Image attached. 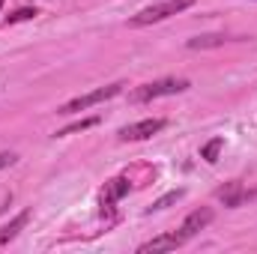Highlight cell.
Instances as JSON below:
<instances>
[{
    "label": "cell",
    "instance_id": "obj_1",
    "mask_svg": "<svg viewBox=\"0 0 257 254\" xmlns=\"http://www.w3.org/2000/svg\"><path fill=\"white\" fill-rule=\"evenodd\" d=\"M189 90V81L186 78H159V81H150V84H141L132 90V102L135 105H144V102H153V99H162V96H177Z\"/></svg>",
    "mask_w": 257,
    "mask_h": 254
},
{
    "label": "cell",
    "instance_id": "obj_2",
    "mask_svg": "<svg viewBox=\"0 0 257 254\" xmlns=\"http://www.w3.org/2000/svg\"><path fill=\"white\" fill-rule=\"evenodd\" d=\"M194 0H162V3H156V6H147V9H141L138 15H132V27H147V24H156V21H165V18H171V15H180L183 9H189Z\"/></svg>",
    "mask_w": 257,
    "mask_h": 254
},
{
    "label": "cell",
    "instance_id": "obj_3",
    "mask_svg": "<svg viewBox=\"0 0 257 254\" xmlns=\"http://www.w3.org/2000/svg\"><path fill=\"white\" fill-rule=\"evenodd\" d=\"M123 81H117V84H108V87H99V90H93V93H84V96H78V99H72V102H66L63 108H57V114H81V111H87V108H93V105H99V102H108V99H114V96H120L123 93Z\"/></svg>",
    "mask_w": 257,
    "mask_h": 254
},
{
    "label": "cell",
    "instance_id": "obj_4",
    "mask_svg": "<svg viewBox=\"0 0 257 254\" xmlns=\"http://www.w3.org/2000/svg\"><path fill=\"white\" fill-rule=\"evenodd\" d=\"M165 126H168V120H162V117H150V120H141V123L123 126L120 129V141H147V138L159 135Z\"/></svg>",
    "mask_w": 257,
    "mask_h": 254
},
{
    "label": "cell",
    "instance_id": "obj_5",
    "mask_svg": "<svg viewBox=\"0 0 257 254\" xmlns=\"http://www.w3.org/2000/svg\"><path fill=\"white\" fill-rule=\"evenodd\" d=\"M215 194H218V200H221L224 206H230V209H236V206H242L245 200L254 197V191H248L242 183H236V180H233V183H224Z\"/></svg>",
    "mask_w": 257,
    "mask_h": 254
},
{
    "label": "cell",
    "instance_id": "obj_6",
    "mask_svg": "<svg viewBox=\"0 0 257 254\" xmlns=\"http://www.w3.org/2000/svg\"><path fill=\"white\" fill-rule=\"evenodd\" d=\"M209 221H212V209H209V206H200V209H194L192 215L183 221V227H180V236H183V239H192V236H197V233H200V230H203Z\"/></svg>",
    "mask_w": 257,
    "mask_h": 254
},
{
    "label": "cell",
    "instance_id": "obj_7",
    "mask_svg": "<svg viewBox=\"0 0 257 254\" xmlns=\"http://www.w3.org/2000/svg\"><path fill=\"white\" fill-rule=\"evenodd\" d=\"M186 239L180 236V233H165V236H156V239H150V242H144L138 251L141 254H156V251H174V248H180Z\"/></svg>",
    "mask_w": 257,
    "mask_h": 254
},
{
    "label": "cell",
    "instance_id": "obj_8",
    "mask_svg": "<svg viewBox=\"0 0 257 254\" xmlns=\"http://www.w3.org/2000/svg\"><path fill=\"white\" fill-rule=\"evenodd\" d=\"M27 221H30V209L18 212L9 224H3V227H0V248H6V245H9V242H12V239L24 230V227H27Z\"/></svg>",
    "mask_w": 257,
    "mask_h": 254
},
{
    "label": "cell",
    "instance_id": "obj_9",
    "mask_svg": "<svg viewBox=\"0 0 257 254\" xmlns=\"http://www.w3.org/2000/svg\"><path fill=\"white\" fill-rule=\"evenodd\" d=\"M128 189H132V186H128L126 177H114V180L105 186V191H102V206H114L123 194H128Z\"/></svg>",
    "mask_w": 257,
    "mask_h": 254
},
{
    "label": "cell",
    "instance_id": "obj_10",
    "mask_svg": "<svg viewBox=\"0 0 257 254\" xmlns=\"http://www.w3.org/2000/svg\"><path fill=\"white\" fill-rule=\"evenodd\" d=\"M224 42H230V36H224V33H209V36H194L186 45H189L192 51H203V48H218V45H224Z\"/></svg>",
    "mask_w": 257,
    "mask_h": 254
},
{
    "label": "cell",
    "instance_id": "obj_11",
    "mask_svg": "<svg viewBox=\"0 0 257 254\" xmlns=\"http://www.w3.org/2000/svg\"><path fill=\"white\" fill-rule=\"evenodd\" d=\"M221 147H224V138H212V141H206L203 147H200V159L203 162H218V153H221Z\"/></svg>",
    "mask_w": 257,
    "mask_h": 254
},
{
    "label": "cell",
    "instance_id": "obj_12",
    "mask_svg": "<svg viewBox=\"0 0 257 254\" xmlns=\"http://www.w3.org/2000/svg\"><path fill=\"white\" fill-rule=\"evenodd\" d=\"M99 123V117H87V120H78V123H72V126H66V129H60L54 138H66V135H78V132H84V129H93Z\"/></svg>",
    "mask_w": 257,
    "mask_h": 254
},
{
    "label": "cell",
    "instance_id": "obj_13",
    "mask_svg": "<svg viewBox=\"0 0 257 254\" xmlns=\"http://www.w3.org/2000/svg\"><path fill=\"white\" fill-rule=\"evenodd\" d=\"M183 194H186L183 189H177V191H168V194H165V197H159V200H156V203H153V206H150L147 212H159V209H168L171 203H177V200H183Z\"/></svg>",
    "mask_w": 257,
    "mask_h": 254
},
{
    "label": "cell",
    "instance_id": "obj_14",
    "mask_svg": "<svg viewBox=\"0 0 257 254\" xmlns=\"http://www.w3.org/2000/svg\"><path fill=\"white\" fill-rule=\"evenodd\" d=\"M39 12L33 9V6H24V9H15V12H9L6 15V24H18V21H30V18H36Z\"/></svg>",
    "mask_w": 257,
    "mask_h": 254
},
{
    "label": "cell",
    "instance_id": "obj_15",
    "mask_svg": "<svg viewBox=\"0 0 257 254\" xmlns=\"http://www.w3.org/2000/svg\"><path fill=\"white\" fill-rule=\"evenodd\" d=\"M15 162H18V156H15V153H0V171H3V168H9V165H15Z\"/></svg>",
    "mask_w": 257,
    "mask_h": 254
},
{
    "label": "cell",
    "instance_id": "obj_16",
    "mask_svg": "<svg viewBox=\"0 0 257 254\" xmlns=\"http://www.w3.org/2000/svg\"><path fill=\"white\" fill-rule=\"evenodd\" d=\"M0 9H3V0H0Z\"/></svg>",
    "mask_w": 257,
    "mask_h": 254
}]
</instances>
